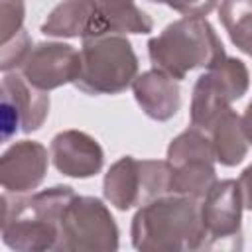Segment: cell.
Here are the masks:
<instances>
[{
	"label": "cell",
	"instance_id": "1",
	"mask_svg": "<svg viewBox=\"0 0 252 252\" xmlns=\"http://www.w3.org/2000/svg\"><path fill=\"white\" fill-rule=\"evenodd\" d=\"M73 197L75 191L69 185H55L30 197H18V193L4 191L0 199L2 242L22 252L55 248L61 217Z\"/></svg>",
	"mask_w": 252,
	"mask_h": 252
},
{
	"label": "cell",
	"instance_id": "2",
	"mask_svg": "<svg viewBox=\"0 0 252 252\" xmlns=\"http://www.w3.org/2000/svg\"><path fill=\"white\" fill-rule=\"evenodd\" d=\"M199 201L169 193L142 205L132 219L134 248L150 252L199 250L203 236Z\"/></svg>",
	"mask_w": 252,
	"mask_h": 252
},
{
	"label": "cell",
	"instance_id": "3",
	"mask_svg": "<svg viewBox=\"0 0 252 252\" xmlns=\"http://www.w3.org/2000/svg\"><path fill=\"white\" fill-rule=\"evenodd\" d=\"M150 61L156 69L181 81L193 69H209L222 61L224 47L213 26L199 16H185L165 26L148 41Z\"/></svg>",
	"mask_w": 252,
	"mask_h": 252
},
{
	"label": "cell",
	"instance_id": "4",
	"mask_svg": "<svg viewBox=\"0 0 252 252\" xmlns=\"http://www.w3.org/2000/svg\"><path fill=\"white\" fill-rule=\"evenodd\" d=\"M138 57L132 43L120 33L85 37L79 51L75 87L87 94H118L132 87Z\"/></svg>",
	"mask_w": 252,
	"mask_h": 252
},
{
	"label": "cell",
	"instance_id": "5",
	"mask_svg": "<svg viewBox=\"0 0 252 252\" xmlns=\"http://www.w3.org/2000/svg\"><path fill=\"white\" fill-rule=\"evenodd\" d=\"M102 193L118 211L142 207L171 193V165L167 159H136L124 156L106 171Z\"/></svg>",
	"mask_w": 252,
	"mask_h": 252
},
{
	"label": "cell",
	"instance_id": "6",
	"mask_svg": "<svg viewBox=\"0 0 252 252\" xmlns=\"http://www.w3.org/2000/svg\"><path fill=\"white\" fill-rule=\"evenodd\" d=\"M118 248V226L96 197H79L67 205L55 250L65 252H108Z\"/></svg>",
	"mask_w": 252,
	"mask_h": 252
},
{
	"label": "cell",
	"instance_id": "7",
	"mask_svg": "<svg viewBox=\"0 0 252 252\" xmlns=\"http://www.w3.org/2000/svg\"><path fill=\"white\" fill-rule=\"evenodd\" d=\"M215 152L205 130L189 126L167 148V163L171 165V193L201 199L217 181Z\"/></svg>",
	"mask_w": 252,
	"mask_h": 252
},
{
	"label": "cell",
	"instance_id": "8",
	"mask_svg": "<svg viewBox=\"0 0 252 252\" xmlns=\"http://www.w3.org/2000/svg\"><path fill=\"white\" fill-rule=\"evenodd\" d=\"M242 209L244 201L238 181H215L199 201L203 228L199 250H240Z\"/></svg>",
	"mask_w": 252,
	"mask_h": 252
},
{
	"label": "cell",
	"instance_id": "9",
	"mask_svg": "<svg viewBox=\"0 0 252 252\" xmlns=\"http://www.w3.org/2000/svg\"><path fill=\"white\" fill-rule=\"evenodd\" d=\"M248 69L236 57H224L209 67L193 87L191 124L207 130L213 120L230 106V102L242 98L248 91Z\"/></svg>",
	"mask_w": 252,
	"mask_h": 252
},
{
	"label": "cell",
	"instance_id": "10",
	"mask_svg": "<svg viewBox=\"0 0 252 252\" xmlns=\"http://www.w3.org/2000/svg\"><path fill=\"white\" fill-rule=\"evenodd\" d=\"M2 142H8L18 130L30 134L37 130L49 114V96L32 87L18 73H4L2 79Z\"/></svg>",
	"mask_w": 252,
	"mask_h": 252
},
{
	"label": "cell",
	"instance_id": "11",
	"mask_svg": "<svg viewBox=\"0 0 252 252\" xmlns=\"http://www.w3.org/2000/svg\"><path fill=\"white\" fill-rule=\"evenodd\" d=\"M20 75L32 87L45 93L67 83H75L79 75V51L61 41L37 43L22 61Z\"/></svg>",
	"mask_w": 252,
	"mask_h": 252
},
{
	"label": "cell",
	"instance_id": "12",
	"mask_svg": "<svg viewBox=\"0 0 252 252\" xmlns=\"http://www.w3.org/2000/svg\"><path fill=\"white\" fill-rule=\"evenodd\" d=\"M49 158L57 171L69 177H91L100 171L104 154L98 142L81 130H63L49 144Z\"/></svg>",
	"mask_w": 252,
	"mask_h": 252
},
{
	"label": "cell",
	"instance_id": "13",
	"mask_svg": "<svg viewBox=\"0 0 252 252\" xmlns=\"http://www.w3.org/2000/svg\"><path fill=\"white\" fill-rule=\"evenodd\" d=\"M47 171V150L39 142L24 140L10 146L0 158V183L4 191L26 193L35 189Z\"/></svg>",
	"mask_w": 252,
	"mask_h": 252
},
{
	"label": "cell",
	"instance_id": "14",
	"mask_svg": "<svg viewBox=\"0 0 252 252\" xmlns=\"http://www.w3.org/2000/svg\"><path fill=\"white\" fill-rule=\"evenodd\" d=\"M91 18L85 37L108 33H148L154 28L152 18L136 6L134 0H87ZM83 37V39H85Z\"/></svg>",
	"mask_w": 252,
	"mask_h": 252
},
{
	"label": "cell",
	"instance_id": "15",
	"mask_svg": "<svg viewBox=\"0 0 252 252\" xmlns=\"http://www.w3.org/2000/svg\"><path fill=\"white\" fill-rule=\"evenodd\" d=\"M132 91L140 108L154 120H169L179 110L181 96L177 81L156 67L138 75L132 83Z\"/></svg>",
	"mask_w": 252,
	"mask_h": 252
},
{
	"label": "cell",
	"instance_id": "16",
	"mask_svg": "<svg viewBox=\"0 0 252 252\" xmlns=\"http://www.w3.org/2000/svg\"><path fill=\"white\" fill-rule=\"evenodd\" d=\"M205 132L211 138L215 158L220 165L232 167L246 158L250 144L244 136L240 116L230 106L226 110H222Z\"/></svg>",
	"mask_w": 252,
	"mask_h": 252
},
{
	"label": "cell",
	"instance_id": "17",
	"mask_svg": "<svg viewBox=\"0 0 252 252\" xmlns=\"http://www.w3.org/2000/svg\"><path fill=\"white\" fill-rule=\"evenodd\" d=\"M91 18L87 0H65L55 6L41 24V33L51 37H85Z\"/></svg>",
	"mask_w": 252,
	"mask_h": 252
},
{
	"label": "cell",
	"instance_id": "18",
	"mask_svg": "<svg viewBox=\"0 0 252 252\" xmlns=\"http://www.w3.org/2000/svg\"><path fill=\"white\" fill-rule=\"evenodd\" d=\"M219 18L230 41L252 57V0H222Z\"/></svg>",
	"mask_w": 252,
	"mask_h": 252
},
{
	"label": "cell",
	"instance_id": "19",
	"mask_svg": "<svg viewBox=\"0 0 252 252\" xmlns=\"http://www.w3.org/2000/svg\"><path fill=\"white\" fill-rule=\"evenodd\" d=\"M24 0H0V32L2 43L16 37L24 28Z\"/></svg>",
	"mask_w": 252,
	"mask_h": 252
},
{
	"label": "cell",
	"instance_id": "20",
	"mask_svg": "<svg viewBox=\"0 0 252 252\" xmlns=\"http://www.w3.org/2000/svg\"><path fill=\"white\" fill-rule=\"evenodd\" d=\"M32 49V41L26 30H22L16 37H12L10 41L2 43V59H0V69L4 73H8L10 69H20L22 61L26 59L28 51Z\"/></svg>",
	"mask_w": 252,
	"mask_h": 252
},
{
	"label": "cell",
	"instance_id": "21",
	"mask_svg": "<svg viewBox=\"0 0 252 252\" xmlns=\"http://www.w3.org/2000/svg\"><path fill=\"white\" fill-rule=\"evenodd\" d=\"M150 2L165 4L183 16H199V18L213 12L219 4V0H150Z\"/></svg>",
	"mask_w": 252,
	"mask_h": 252
},
{
	"label": "cell",
	"instance_id": "22",
	"mask_svg": "<svg viewBox=\"0 0 252 252\" xmlns=\"http://www.w3.org/2000/svg\"><path fill=\"white\" fill-rule=\"evenodd\" d=\"M238 185H240V191H242L244 207H246L248 211H252V163L240 173V177H238Z\"/></svg>",
	"mask_w": 252,
	"mask_h": 252
},
{
	"label": "cell",
	"instance_id": "23",
	"mask_svg": "<svg viewBox=\"0 0 252 252\" xmlns=\"http://www.w3.org/2000/svg\"><path fill=\"white\" fill-rule=\"evenodd\" d=\"M240 124H242V130H244V136H246L248 144L252 146V100L244 108V114L240 116Z\"/></svg>",
	"mask_w": 252,
	"mask_h": 252
}]
</instances>
